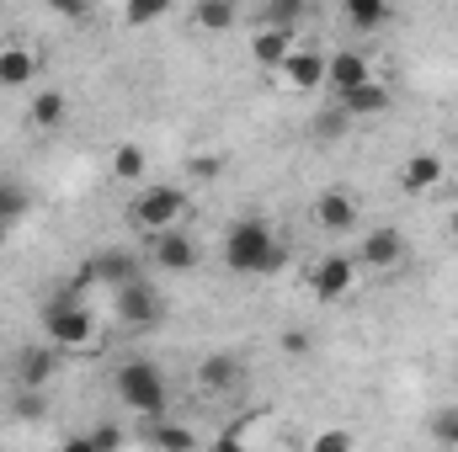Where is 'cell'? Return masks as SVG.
I'll return each mask as SVG.
<instances>
[{"mask_svg":"<svg viewBox=\"0 0 458 452\" xmlns=\"http://www.w3.org/2000/svg\"><path fill=\"white\" fill-rule=\"evenodd\" d=\"M283 261H288V250H283L277 229L267 224V219H234L225 229L229 272H240V277H272V272H283Z\"/></svg>","mask_w":458,"mask_h":452,"instance_id":"6da1fadb","label":"cell"},{"mask_svg":"<svg viewBox=\"0 0 458 452\" xmlns=\"http://www.w3.org/2000/svg\"><path fill=\"white\" fill-rule=\"evenodd\" d=\"M113 389H117V399H123V410H133V415H144V421H160L165 405H171V383H165V372H160L149 356H128V362L117 367Z\"/></svg>","mask_w":458,"mask_h":452,"instance_id":"7a4b0ae2","label":"cell"},{"mask_svg":"<svg viewBox=\"0 0 458 452\" xmlns=\"http://www.w3.org/2000/svg\"><path fill=\"white\" fill-rule=\"evenodd\" d=\"M182 219H187V192L176 181H139V197L128 203V224L144 239H155L165 229H182Z\"/></svg>","mask_w":458,"mask_h":452,"instance_id":"3957f363","label":"cell"},{"mask_svg":"<svg viewBox=\"0 0 458 452\" xmlns=\"http://www.w3.org/2000/svg\"><path fill=\"white\" fill-rule=\"evenodd\" d=\"M43 331L59 351H97L102 346V325L97 314L81 304V293H59L48 309H43Z\"/></svg>","mask_w":458,"mask_h":452,"instance_id":"277c9868","label":"cell"},{"mask_svg":"<svg viewBox=\"0 0 458 452\" xmlns=\"http://www.w3.org/2000/svg\"><path fill=\"white\" fill-rule=\"evenodd\" d=\"M113 320L123 325V331H155V325L165 320V298H160V288L144 282V277L117 282L113 288Z\"/></svg>","mask_w":458,"mask_h":452,"instance_id":"5b68a950","label":"cell"},{"mask_svg":"<svg viewBox=\"0 0 458 452\" xmlns=\"http://www.w3.org/2000/svg\"><path fill=\"white\" fill-rule=\"evenodd\" d=\"M357 282H362L357 255H320L315 272H310V293H315V304H342V298L357 293Z\"/></svg>","mask_w":458,"mask_h":452,"instance_id":"8992f818","label":"cell"},{"mask_svg":"<svg viewBox=\"0 0 458 452\" xmlns=\"http://www.w3.org/2000/svg\"><path fill=\"white\" fill-rule=\"evenodd\" d=\"M394 181H400V192H405V197H432V192H443V187H448V165H443V155H437V149H411V155L400 160Z\"/></svg>","mask_w":458,"mask_h":452,"instance_id":"52a82bcc","label":"cell"},{"mask_svg":"<svg viewBox=\"0 0 458 452\" xmlns=\"http://www.w3.org/2000/svg\"><path fill=\"white\" fill-rule=\"evenodd\" d=\"M357 266L362 272H400L405 266V234L394 224H373L357 239Z\"/></svg>","mask_w":458,"mask_h":452,"instance_id":"ba28073f","label":"cell"},{"mask_svg":"<svg viewBox=\"0 0 458 452\" xmlns=\"http://www.w3.org/2000/svg\"><path fill=\"white\" fill-rule=\"evenodd\" d=\"M326 64H331V54H320V48H293L272 75H277V86L283 91H293V96H310V91H320L326 86Z\"/></svg>","mask_w":458,"mask_h":452,"instance_id":"9c48e42d","label":"cell"},{"mask_svg":"<svg viewBox=\"0 0 458 452\" xmlns=\"http://www.w3.org/2000/svg\"><path fill=\"white\" fill-rule=\"evenodd\" d=\"M149 261H155L160 272L182 277V272H198L203 250H198V239H192L187 229H165V234H155V239H149Z\"/></svg>","mask_w":458,"mask_h":452,"instance_id":"30bf717a","label":"cell"},{"mask_svg":"<svg viewBox=\"0 0 458 452\" xmlns=\"http://www.w3.org/2000/svg\"><path fill=\"white\" fill-rule=\"evenodd\" d=\"M11 367H16V389H48L59 378V367H64V351L54 340L48 346H21Z\"/></svg>","mask_w":458,"mask_h":452,"instance_id":"8fae6325","label":"cell"},{"mask_svg":"<svg viewBox=\"0 0 458 452\" xmlns=\"http://www.w3.org/2000/svg\"><path fill=\"white\" fill-rule=\"evenodd\" d=\"M299 48V27H277V21H261L256 32H250V59H256V70H277L288 54Z\"/></svg>","mask_w":458,"mask_h":452,"instance_id":"7c38bea8","label":"cell"},{"mask_svg":"<svg viewBox=\"0 0 458 452\" xmlns=\"http://www.w3.org/2000/svg\"><path fill=\"white\" fill-rule=\"evenodd\" d=\"M133 277H144V261H139L133 250H123V245L97 250V255H91V266H86V282H102L107 293H113L117 282H133Z\"/></svg>","mask_w":458,"mask_h":452,"instance_id":"4fadbf2b","label":"cell"},{"mask_svg":"<svg viewBox=\"0 0 458 452\" xmlns=\"http://www.w3.org/2000/svg\"><path fill=\"white\" fill-rule=\"evenodd\" d=\"M310 213H315V224L326 229V234H352L357 229V197L346 187H326Z\"/></svg>","mask_w":458,"mask_h":452,"instance_id":"5bb4252c","label":"cell"},{"mask_svg":"<svg viewBox=\"0 0 458 452\" xmlns=\"http://www.w3.org/2000/svg\"><path fill=\"white\" fill-rule=\"evenodd\" d=\"M240 378H245V362H240L234 351H208V356L198 362V383H203L208 394H234Z\"/></svg>","mask_w":458,"mask_h":452,"instance_id":"9a60e30c","label":"cell"},{"mask_svg":"<svg viewBox=\"0 0 458 452\" xmlns=\"http://www.w3.org/2000/svg\"><path fill=\"white\" fill-rule=\"evenodd\" d=\"M38 70H43L38 48H27V43H0V86H5V91L32 86V80H38Z\"/></svg>","mask_w":458,"mask_h":452,"instance_id":"2e32d148","label":"cell"},{"mask_svg":"<svg viewBox=\"0 0 458 452\" xmlns=\"http://www.w3.org/2000/svg\"><path fill=\"white\" fill-rule=\"evenodd\" d=\"M336 107H342L352 122H357V117H378V113H389V86H384V80L346 86V91H336Z\"/></svg>","mask_w":458,"mask_h":452,"instance_id":"e0dca14e","label":"cell"},{"mask_svg":"<svg viewBox=\"0 0 458 452\" xmlns=\"http://www.w3.org/2000/svg\"><path fill=\"white\" fill-rule=\"evenodd\" d=\"M240 21V0H198L192 5V32H203V38H219Z\"/></svg>","mask_w":458,"mask_h":452,"instance_id":"ac0fdd59","label":"cell"},{"mask_svg":"<svg viewBox=\"0 0 458 452\" xmlns=\"http://www.w3.org/2000/svg\"><path fill=\"white\" fill-rule=\"evenodd\" d=\"M362 80H373V64H368L362 54H352V48H342V54H331V64H326V86H331V91H346V86H362Z\"/></svg>","mask_w":458,"mask_h":452,"instance_id":"d6986e66","label":"cell"},{"mask_svg":"<svg viewBox=\"0 0 458 452\" xmlns=\"http://www.w3.org/2000/svg\"><path fill=\"white\" fill-rule=\"evenodd\" d=\"M27 117H32V128L54 133V128H64V122H70V96H64V91H43V96H32Z\"/></svg>","mask_w":458,"mask_h":452,"instance_id":"ffe728a7","label":"cell"},{"mask_svg":"<svg viewBox=\"0 0 458 452\" xmlns=\"http://www.w3.org/2000/svg\"><path fill=\"white\" fill-rule=\"evenodd\" d=\"M342 16L357 32H378L389 21V0H342Z\"/></svg>","mask_w":458,"mask_h":452,"instance_id":"44dd1931","label":"cell"},{"mask_svg":"<svg viewBox=\"0 0 458 452\" xmlns=\"http://www.w3.org/2000/svg\"><path fill=\"white\" fill-rule=\"evenodd\" d=\"M113 176L123 181V187H139V181L149 176V160H144L139 144H117L113 149Z\"/></svg>","mask_w":458,"mask_h":452,"instance_id":"7402d4cb","label":"cell"},{"mask_svg":"<svg viewBox=\"0 0 458 452\" xmlns=\"http://www.w3.org/2000/svg\"><path fill=\"white\" fill-rule=\"evenodd\" d=\"M176 0H123V27H155L171 16Z\"/></svg>","mask_w":458,"mask_h":452,"instance_id":"603a6c76","label":"cell"},{"mask_svg":"<svg viewBox=\"0 0 458 452\" xmlns=\"http://www.w3.org/2000/svg\"><path fill=\"white\" fill-rule=\"evenodd\" d=\"M346 128H352V117H346L342 107H336V102H331L326 113H315V117H310V138H320V144H331V138H342Z\"/></svg>","mask_w":458,"mask_h":452,"instance_id":"cb8c5ba5","label":"cell"},{"mask_svg":"<svg viewBox=\"0 0 458 452\" xmlns=\"http://www.w3.org/2000/svg\"><path fill=\"white\" fill-rule=\"evenodd\" d=\"M310 5H315V0H267L261 21H277V27H299V21L310 16Z\"/></svg>","mask_w":458,"mask_h":452,"instance_id":"d4e9b609","label":"cell"},{"mask_svg":"<svg viewBox=\"0 0 458 452\" xmlns=\"http://www.w3.org/2000/svg\"><path fill=\"white\" fill-rule=\"evenodd\" d=\"M144 442H149V448H198V437H192L187 426H149Z\"/></svg>","mask_w":458,"mask_h":452,"instance_id":"484cf974","label":"cell"},{"mask_svg":"<svg viewBox=\"0 0 458 452\" xmlns=\"http://www.w3.org/2000/svg\"><path fill=\"white\" fill-rule=\"evenodd\" d=\"M27 213V192L16 181H0V224H16Z\"/></svg>","mask_w":458,"mask_h":452,"instance_id":"4316f807","label":"cell"},{"mask_svg":"<svg viewBox=\"0 0 458 452\" xmlns=\"http://www.w3.org/2000/svg\"><path fill=\"white\" fill-rule=\"evenodd\" d=\"M432 437H437L443 448H458V405H448V410L432 415Z\"/></svg>","mask_w":458,"mask_h":452,"instance_id":"83f0119b","label":"cell"},{"mask_svg":"<svg viewBox=\"0 0 458 452\" xmlns=\"http://www.w3.org/2000/svg\"><path fill=\"white\" fill-rule=\"evenodd\" d=\"M48 11H54L59 21H70V27H75V21H86V11H91V0H48Z\"/></svg>","mask_w":458,"mask_h":452,"instance_id":"f1b7e54d","label":"cell"},{"mask_svg":"<svg viewBox=\"0 0 458 452\" xmlns=\"http://www.w3.org/2000/svg\"><path fill=\"white\" fill-rule=\"evenodd\" d=\"M346 448H357L352 431H320V437H315V452H346Z\"/></svg>","mask_w":458,"mask_h":452,"instance_id":"f546056e","label":"cell"},{"mask_svg":"<svg viewBox=\"0 0 458 452\" xmlns=\"http://www.w3.org/2000/svg\"><path fill=\"white\" fill-rule=\"evenodd\" d=\"M86 448H91V452H102V448H123V431H117V426H97V431L86 437Z\"/></svg>","mask_w":458,"mask_h":452,"instance_id":"4dcf8cb0","label":"cell"},{"mask_svg":"<svg viewBox=\"0 0 458 452\" xmlns=\"http://www.w3.org/2000/svg\"><path fill=\"white\" fill-rule=\"evenodd\" d=\"M283 346H288V351H310V336H304V331H288Z\"/></svg>","mask_w":458,"mask_h":452,"instance_id":"1f68e13d","label":"cell"},{"mask_svg":"<svg viewBox=\"0 0 458 452\" xmlns=\"http://www.w3.org/2000/svg\"><path fill=\"white\" fill-rule=\"evenodd\" d=\"M448 229H454V239H458V213H454V224H448Z\"/></svg>","mask_w":458,"mask_h":452,"instance_id":"d6a6232c","label":"cell"},{"mask_svg":"<svg viewBox=\"0 0 458 452\" xmlns=\"http://www.w3.org/2000/svg\"><path fill=\"white\" fill-rule=\"evenodd\" d=\"M0 250H5V224H0Z\"/></svg>","mask_w":458,"mask_h":452,"instance_id":"836d02e7","label":"cell"}]
</instances>
